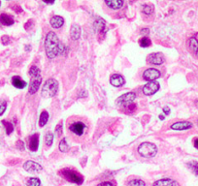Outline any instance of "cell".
Instances as JSON below:
<instances>
[{"mask_svg": "<svg viewBox=\"0 0 198 186\" xmlns=\"http://www.w3.org/2000/svg\"><path fill=\"white\" fill-rule=\"evenodd\" d=\"M45 51L47 56L50 59H54L58 55L64 53L65 46L59 41L57 35L54 32L51 31L47 34L45 39Z\"/></svg>", "mask_w": 198, "mask_h": 186, "instance_id": "6da1fadb", "label": "cell"}, {"mask_svg": "<svg viewBox=\"0 0 198 186\" xmlns=\"http://www.w3.org/2000/svg\"><path fill=\"white\" fill-rule=\"evenodd\" d=\"M58 91V83L54 79H49L42 87L41 95L43 98H52L56 95Z\"/></svg>", "mask_w": 198, "mask_h": 186, "instance_id": "7a4b0ae2", "label": "cell"}, {"mask_svg": "<svg viewBox=\"0 0 198 186\" xmlns=\"http://www.w3.org/2000/svg\"><path fill=\"white\" fill-rule=\"evenodd\" d=\"M59 176H61L66 180L72 183H76L78 185H81L84 182L83 176H82L81 173H79L77 171L72 170V169H62L59 172Z\"/></svg>", "mask_w": 198, "mask_h": 186, "instance_id": "3957f363", "label": "cell"}, {"mask_svg": "<svg viewBox=\"0 0 198 186\" xmlns=\"http://www.w3.org/2000/svg\"><path fill=\"white\" fill-rule=\"evenodd\" d=\"M138 153L145 158H153L157 153V147L151 143H143L138 147Z\"/></svg>", "mask_w": 198, "mask_h": 186, "instance_id": "277c9868", "label": "cell"}, {"mask_svg": "<svg viewBox=\"0 0 198 186\" xmlns=\"http://www.w3.org/2000/svg\"><path fill=\"white\" fill-rule=\"evenodd\" d=\"M135 99H136V94L134 92H127L116 99V104L119 106H122V108H125L129 104L133 103Z\"/></svg>", "mask_w": 198, "mask_h": 186, "instance_id": "5b68a950", "label": "cell"}, {"mask_svg": "<svg viewBox=\"0 0 198 186\" xmlns=\"http://www.w3.org/2000/svg\"><path fill=\"white\" fill-rule=\"evenodd\" d=\"M147 60L150 64H154V65H161L165 62V57L161 52H155V53H150Z\"/></svg>", "mask_w": 198, "mask_h": 186, "instance_id": "8992f818", "label": "cell"}, {"mask_svg": "<svg viewBox=\"0 0 198 186\" xmlns=\"http://www.w3.org/2000/svg\"><path fill=\"white\" fill-rule=\"evenodd\" d=\"M159 89V84L156 81H149V83L143 87V93L147 96L154 95Z\"/></svg>", "mask_w": 198, "mask_h": 186, "instance_id": "52a82bcc", "label": "cell"}, {"mask_svg": "<svg viewBox=\"0 0 198 186\" xmlns=\"http://www.w3.org/2000/svg\"><path fill=\"white\" fill-rule=\"evenodd\" d=\"M160 75H161V73L157 69L150 68V69H147L143 73V79L145 80H149V81H155L156 79H158L160 77Z\"/></svg>", "mask_w": 198, "mask_h": 186, "instance_id": "ba28073f", "label": "cell"}, {"mask_svg": "<svg viewBox=\"0 0 198 186\" xmlns=\"http://www.w3.org/2000/svg\"><path fill=\"white\" fill-rule=\"evenodd\" d=\"M42 83V78L41 76H37V77H32L31 78V81H30V85H29V93L30 94H35Z\"/></svg>", "mask_w": 198, "mask_h": 186, "instance_id": "9c48e42d", "label": "cell"}, {"mask_svg": "<svg viewBox=\"0 0 198 186\" xmlns=\"http://www.w3.org/2000/svg\"><path fill=\"white\" fill-rule=\"evenodd\" d=\"M92 27L96 33H106V21L102 18H98L93 22Z\"/></svg>", "mask_w": 198, "mask_h": 186, "instance_id": "30bf717a", "label": "cell"}, {"mask_svg": "<svg viewBox=\"0 0 198 186\" xmlns=\"http://www.w3.org/2000/svg\"><path fill=\"white\" fill-rule=\"evenodd\" d=\"M27 146L31 151H37L39 146V134H33L27 140Z\"/></svg>", "mask_w": 198, "mask_h": 186, "instance_id": "8fae6325", "label": "cell"}, {"mask_svg": "<svg viewBox=\"0 0 198 186\" xmlns=\"http://www.w3.org/2000/svg\"><path fill=\"white\" fill-rule=\"evenodd\" d=\"M85 127H86V125L83 122L78 121V122H74V123H72L71 125H70L69 129H70V131H71V132H73L75 135L82 136L84 134Z\"/></svg>", "mask_w": 198, "mask_h": 186, "instance_id": "7c38bea8", "label": "cell"}, {"mask_svg": "<svg viewBox=\"0 0 198 186\" xmlns=\"http://www.w3.org/2000/svg\"><path fill=\"white\" fill-rule=\"evenodd\" d=\"M23 169L27 172H40L42 171V166L38 163L28 160L25 163V165H23Z\"/></svg>", "mask_w": 198, "mask_h": 186, "instance_id": "4fadbf2b", "label": "cell"}, {"mask_svg": "<svg viewBox=\"0 0 198 186\" xmlns=\"http://www.w3.org/2000/svg\"><path fill=\"white\" fill-rule=\"evenodd\" d=\"M192 123L189 121H179V122H175L171 125V129L173 130H177V131H183V130H188L190 129L192 127Z\"/></svg>", "mask_w": 198, "mask_h": 186, "instance_id": "5bb4252c", "label": "cell"}, {"mask_svg": "<svg viewBox=\"0 0 198 186\" xmlns=\"http://www.w3.org/2000/svg\"><path fill=\"white\" fill-rule=\"evenodd\" d=\"M110 84L115 87H120L125 84V79L120 74H114L110 78Z\"/></svg>", "mask_w": 198, "mask_h": 186, "instance_id": "9a60e30c", "label": "cell"}, {"mask_svg": "<svg viewBox=\"0 0 198 186\" xmlns=\"http://www.w3.org/2000/svg\"><path fill=\"white\" fill-rule=\"evenodd\" d=\"M153 186H180L179 182L171 178H162L154 183Z\"/></svg>", "mask_w": 198, "mask_h": 186, "instance_id": "2e32d148", "label": "cell"}, {"mask_svg": "<svg viewBox=\"0 0 198 186\" xmlns=\"http://www.w3.org/2000/svg\"><path fill=\"white\" fill-rule=\"evenodd\" d=\"M50 23L53 28H60L63 23H64V19L60 16H54L51 20H50Z\"/></svg>", "mask_w": 198, "mask_h": 186, "instance_id": "e0dca14e", "label": "cell"}, {"mask_svg": "<svg viewBox=\"0 0 198 186\" xmlns=\"http://www.w3.org/2000/svg\"><path fill=\"white\" fill-rule=\"evenodd\" d=\"M105 4L112 10H119L123 6V1L122 0H106Z\"/></svg>", "mask_w": 198, "mask_h": 186, "instance_id": "ac0fdd59", "label": "cell"}, {"mask_svg": "<svg viewBox=\"0 0 198 186\" xmlns=\"http://www.w3.org/2000/svg\"><path fill=\"white\" fill-rule=\"evenodd\" d=\"M81 27L80 25H72L71 26V30H70V35H71V39L76 41V40H79L80 37H81Z\"/></svg>", "mask_w": 198, "mask_h": 186, "instance_id": "d6986e66", "label": "cell"}, {"mask_svg": "<svg viewBox=\"0 0 198 186\" xmlns=\"http://www.w3.org/2000/svg\"><path fill=\"white\" fill-rule=\"evenodd\" d=\"M0 22H1L3 25L10 26V25H13L15 21H14L13 17H11L10 15H8V14H1V15H0Z\"/></svg>", "mask_w": 198, "mask_h": 186, "instance_id": "ffe728a7", "label": "cell"}, {"mask_svg": "<svg viewBox=\"0 0 198 186\" xmlns=\"http://www.w3.org/2000/svg\"><path fill=\"white\" fill-rule=\"evenodd\" d=\"M12 85H13L16 88H19V89H22V88H25L26 86L25 81L23 79H21L18 76H15V77L12 78Z\"/></svg>", "mask_w": 198, "mask_h": 186, "instance_id": "44dd1931", "label": "cell"}, {"mask_svg": "<svg viewBox=\"0 0 198 186\" xmlns=\"http://www.w3.org/2000/svg\"><path fill=\"white\" fill-rule=\"evenodd\" d=\"M189 46H190V50L198 56V40L194 37L190 38L189 40Z\"/></svg>", "mask_w": 198, "mask_h": 186, "instance_id": "7402d4cb", "label": "cell"}, {"mask_svg": "<svg viewBox=\"0 0 198 186\" xmlns=\"http://www.w3.org/2000/svg\"><path fill=\"white\" fill-rule=\"evenodd\" d=\"M49 120V113L47 111H43L40 114V118H39V126L40 127H44L47 122Z\"/></svg>", "mask_w": 198, "mask_h": 186, "instance_id": "603a6c76", "label": "cell"}, {"mask_svg": "<svg viewBox=\"0 0 198 186\" xmlns=\"http://www.w3.org/2000/svg\"><path fill=\"white\" fill-rule=\"evenodd\" d=\"M58 147H59V150L61 151V152H67V151L69 150V145L67 144V139L66 138L61 140Z\"/></svg>", "mask_w": 198, "mask_h": 186, "instance_id": "cb8c5ba5", "label": "cell"}, {"mask_svg": "<svg viewBox=\"0 0 198 186\" xmlns=\"http://www.w3.org/2000/svg\"><path fill=\"white\" fill-rule=\"evenodd\" d=\"M2 124H3V126L5 127V130H6L7 135H10L12 132L14 131V125L12 124L11 122L6 121V120H2Z\"/></svg>", "mask_w": 198, "mask_h": 186, "instance_id": "d4e9b609", "label": "cell"}, {"mask_svg": "<svg viewBox=\"0 0 198 186\" xmlns=\"http://www.w3.org/2000/svg\"><path fill=\"white\" fill-rule=\"evenodd\" d=\"M54 142V135L52 132H48L45 136V143L47 146H51Z\"/></svg>", "mask_w": 198, "mask_h": 186, "instance_id": "484cf974", "label": "cell"}, {"mask_svg": "<svg viewBox=\"0 0 198 186\" xmlns=\"http://www.w3.org/2000/svg\"><path fill=\"white\" fill-rule=\"evenodd\" d=\"M139 44H140V46H142V48H149V46L151 45V41H150V38H148V37L145 36L142 39H140Z\"/></svg>", "mask_w": 198, "mask_h": 186, "instance_id": "4316f807", "label": "cell"}, {"mask_svg": "<svg viewBox=\"0 0 198 186\" xmlns=\"http://www.w3.org/2000/svg\"><path fill=\"white\" fill-rule=\"evenodd\" d=\"M142 12L147 16H150L151 14L154 13V7L151 5H147V4L143 5L142 6Z\"/></svg>", "mask_w": 198, "mask_h": 186, "instance_id": "83f0119b", "label": "cell"}, {"mask_svg": "<svg viewBox=\"0 0 198 186\" xmlns=\"http://www.w3.org/2000/svg\"><path fill=\"white\" fill-rule=\"evenodd\" d=\"M26 186H41V181L37 178H31L27 180Z\"/></svg>", "mask_w": 198, "mask_h": 186, "instance_id": "f1b7e54d", "label": "cell"}, {"mask_svg": "<svg viewBox=\"0 0 198 186\" xmlns=\"http://www.w3.org/2000/svg\"><path fill=\"white\" fill-rule=\"evenodd\" d=\"M29 76L32 77H37L40 76V70L37 66H31L29 69Z\"/></svg>", "mask_w": 198, "mask_h": 186, "instance_id": "f546056e", "label": "cell"}, {"mask_svg": "<svg viewBox=\"0 0 198 186\" xmlns=\"http://www.w3.org/2000/svg\"><path fill=\"white\" fill-rule=\"evenodd\" d=\"M128 186H146V183L141 179H132L128 182Z\"/></svg>", "mask_w": 198, "mask_h": 186, "instance_id": "4dcf8cb0", "label": "cell"}, {"mask_svg": "<svg viewBox=\"0 0 198 186\" xmlns=\"http://www.w3.org/2000/svg\"><path fill=\"white\" fill-rule=\"evenodd\" d=\"M189 168L198 176V162H190L189 164H188Z\"/></svg>", "mask_w": 198, "mask_h": 186, "instance_id": "1f68e13d", "label": "cell"}, {"mask_svg": "<svg viewBox=\"0 0 198 186\" xmlns=\"http://www.w3.org/2000/svg\"><path fill=\"white\" fill-rule=\"evenodd\" d=\"M6 108H7V102L6 101H0V116L5 112Z\"/></svg>", "mask_w": 198, "mask_h": 186, "instance_id": "d6a6232c", "label": "cell"}, {"mask_svg": "<svg viewBox=\"0 0 198 186\" xmlns=\"http://www.w3.org/2000/svg\"><path fill=\"white\" fill-rule=\"evenodd\" d=\"M55 132H56V135H57V137H60L61 135H62V124L61 123H59L57 126H56V128H55Z\"/></svg>", "mask_w": 198, "mask_h": 186, "instance_id": "836d02e7", "label": "cell"}, {"mask_svg": "<svg viewBox=\"0 0 198 186\" xmlns=\"http://www.w3.org/2000/svg\"><path fill=\"white\" fill-rule=\"evenodd\" d=\"M10 37L9 36H7V35H4V36H2V38H1V42H2V44L3 45H8V44H10Z\"/></svg>", "mask_w": 198, "mask_h": 186, "instance_id": "e575fe53", "label": "cell"}, {"mask_svg": "<svg viewBox=\"0 0 198 186\" xmlns=\"http://www.w3.org/2000/svg\"><path fill=\"white\" fill-rule=\"evenodd\" d=\"M16 146L20 150H25V144H23L21 141H18L17 144H16Z\"/></svg>", "mask_w": 198, "mask_h": 186, "instance_id": "d590c367", "label": "cell"}, {"mask_svg": "<svg viewBox=\"0 0 198 186\" xmlns=\"http://www.w3.org/2000/svg\"><path fill=\"white\" fill-rule=\"evenodd\" d=\"M97 186H114V184L110 181H104V182L99 183Z\"/></svg>", "mask_w": 198, "mask_h": 186, "instance_id": "8d00e7d4", "label": "cell"}, {"mask_svg": "<svg viewBox=\"0 0 198 186\" xmlns=\"http://www.w3.org/2000/svg\"><path fill=\"white\" fill-rule=\"evenodd\" d=\"M149 33H150V29L149 28H143L141 30V34H143V35H148Z\"/></svg>", "mask_w": 198, "mask_h": 186, "instance_id": "74e56055", "label": "cell"}, {"mask_svg": "<svg viewBox=\"0 0 198 186\" xmlns=\"http://www.w3.org/2000/svg\"><path fill=\"white\" fill-rule=\"evenodd\" d=\"M163 112H164L165 114H169L170 113V109L168 107H165V108H163Z\"/></svg>", "mask_w": 198, "mask_h": 186, "instance_id": "f35d334b", "label": "cell"}, {"mask_svg": "<svg viewBox=\"0 0 198 186\" xmlns=\"http://www.w3.org/2000/svg\"><path fill=\"white\" fill-rule=\"evenodd\" d=\"M194 146H195V148L198 149V139H195V141H194Z\"/></svg>", "mask_w": 198, "mask_h": 186, "instance_id": "ab89813d", "label": "cell"}, {"mask_svg": "<svg viewBox=\"0 0 198 186\" xmlns=\"http://www.w3.org/2000/svg\"><path fill=\"white\" fill-rule=\"evenodd\" d=\"M159 119H160V120H164V119H165V116L163 115V114H160V115H159Z\"/></svg>", "mask_w": 198, "mask_h": 186, "instance_id": "60d3db41", "label": "cell"}, {"mask_svg": "<svg viewBox=\"0 0 198 186\" xmlns=\"http://www.w3.org/2000/svg\"><path fill=\"white\" fill-rule=\"evenodd\" d=\"M26 46V48H25V51H28V50L30 51V46Z\"/></svg>", "mask_w": 198, "mask_h": 186, "instance_id": "b9f144b4", "label": "cell"}, {"mask_svg": "<svg viewBox=\"0 0 198 186\" xmlns=\"http://www.w3.org/2000/svg\"><path fill=\"white\" fill-rule=\"evenodd\" d=\"M195 105H196V107L198 108V100H196V101H195Z\"/></svg>", "mask_w": 198, "mask_h": 186, "instance_id": "7bdbcfd3", "label": "cell"}, {"mask_svg": "<svg viewBox=\"0 0 198 186\" xmlns=\"http://www.w3.org/2000/svg\"><path fill=\"white\" fill-rule=\"evenodd\" d=\"M0 5H1V1H0Z\"/></svg>", "mask_w": 198, "mask_h": 186, "instance_id": "ee69618b", "label": "cell"}, {"mask_svg": "<svg viewBox=\"0 0 198 186\" xmlns=\"http://www.w3.org/2000/svg\"><path fill=\"white\" fill-rule=\"evenodd\" d=\"M197 124H198V119H197Z\"/></svg>", "mask_w": 198, "mask_h": 186, "instance_id": "f6af8a7d", "label": "cell"}]
</instances>
